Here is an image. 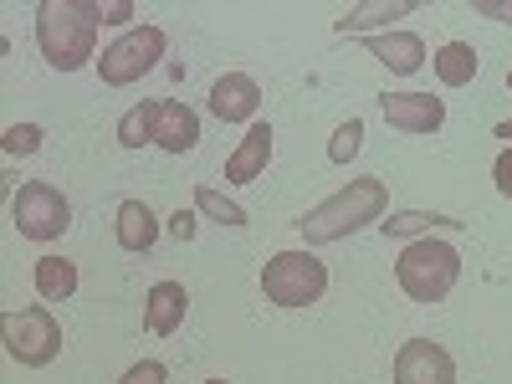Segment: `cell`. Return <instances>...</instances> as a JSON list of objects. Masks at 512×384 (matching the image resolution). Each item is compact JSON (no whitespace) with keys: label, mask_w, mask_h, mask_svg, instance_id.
I'll list each match as a JSON object with an SVG mask.
<instances>
[{"label":"cell","mask_w":512,"mask_h":384,"mask_svg":"<svg viewBox=\"0 0 512 384\" xmlns=\"http://www.w3.org/2000/svg\"><path fill=\"white\" fill-rule=\"evenodd\" d=\"M456 277H461V256L451 241H436V236L410 241L395 262V282L410 303H446Z\"/></svg>","instance_id":"obj_3"},{"label":"cell","mask_w":512,"mask_h":384,"mask_svg":"<svg viewBox=\"0 0 512 384\" xmlns=\"http://www.w3.org/2000/svg\"><path fill=\"white\" fill-rule=\"evenodd\" d=\"M159 241V221L144 200H123L118 205V246L123 251H149Z\"/></svg>","instance_id":"obj_15"},{"label":"cell","mask_w":512,"mask_h":384,"mask_svg":"<svg viewBox=\"0 0 512 384\" xmlns=\"http://www.w3.org/2000/svg\"><path fill=\"white\" fill-rule=\"evenodd\" d=\"M262 292L277 308H308L328 292V267L313 251H277L262 267Z\"/></svg>","instance_id":"obj_4"},{"label":"cell","mask_w":512,"mask_h":384,"mask_svg":"<svg viewBox=\"0 0 512 384\" xmlns=\"http://www.w3.org/2000/svg\"><path fill=\"white\" fill-rule=\"evenodd\" d=\"M359 144H364V118L338 123V134H333V144H328V159H333V164H349V159L359 154Z\"/></svg>","instance_id":"obj_22"},{"label":"cell","mask_w":512,"mask_h":384,"mask_svg":"<svg viewBox=\"0 0 512 384\" xmlns=\"http://www.w3.org/2000/svg\"><path fill=\"white\" fill-rule=\"evenodd\" d=\"M169 379V369L159 364V359H144V364H134V369H128L118 384H164Z\"/></svg>","instance_id":"obj_24"},{"label":"cell","mask_w":512,"mask_h":384,"mask_svg":"<svg viewBox=\"0 0 512 384\" xmlns=\"http://www.w3.org/2000/svg\"><path fill=\"white\" fill-rule=\"evenodd\" d=\"M154 144L164 154H190L200 144V118L185 103H164L159 108V128H154Z\"/></svg>","instance_id":"obj_14"},{"label":"cell","mask_w":512,"mask_h":384,"mask_svg":"<svg viewBox=\"0 0 512 384\" xmlns=\"http://www.w3.org/2000/svg\"><path fill=\"white\" fill-rule=\"evenodd\" d=\"M11 221H16V231H21L26 241H57V236L72 226V205H67V195H62L57 185L31 180V185H21L16 200H11Z\"/></svg>","instance_id":"obj_6"},{"label":"cell","mask_w":512,"mask_h":384,"mask_svg":"<svg viewBox=\"0 0 512 384\" xmlns=\"http://www.w3.org/2000/svg\"><path fill=\"white\" fill-rule=\"evenodd\" d=\"M415 11V0H390V6H384V0H374V6H354V11H344L333 21V31L338 36H354V31H369V26H390L395 16H410Z\"/></svg>","instance_id":"obj_18"},{"label":"cell","mask_w":512,"mask_h":384,"mask_svg":"<svg viewBox=\"0 0 512 384\" xmlns=\"http://www.w3.org/2000/svg\"><path fill=\"white\" fill-rule=\"evenodd\" d=\"M395 384H456V359L431 338H410L395 354Z\"/></svg>","instance_id":"obj_8"},{"label":"cell","mask_w":512,"mask_h":384,"mask_svg":"<svg viewBox=\"0 0 512 384\" xmlns=\"http://www.w3.org/2000/svg\"><path fill=\"white\" fill-rule=\"evenodd\" d=\"M384 210H390V190H384V180L364 175V180H349L338 195H328L323 205H313L297 221V231H303L308 246H328V241H344L364 226H379Z\"/></svg>","instance_id":"obj_2"},{"label":"cell","mask_w":512,"mask_h":384,"mask_svg":"<svg viewBox=\"0 0 512 384\" xmlns=\"http://www.w3.org/2000/svg\"><path fill=\"white\" fill-rule=\"evenodd\" d=\"M369 57H379L390 72L410 77V72L425 67V41L415 31H374L369 36Z\"/></svg>","instance_id":"obj_13"},{"label":"cell","mask_w":512,"mask_h":384,"mask_svg":"<svg viewBox=\"0 0 512 384\" xmlns=\"http://www.w3.org/2000/svg\"><path fill=\"white\" fill-rule=\"evenodd\" d=\"M159 57H164V31L159 26H134V31H123L113 47H103L98 77L108 82V88H128V82H139L144 72H154Z\"/></svg>","instance_id":"obj_5"},{"label":"cell","mask_w":512,"mask_h":384,"mask_svg":"<svg viewBox=\"0 0 512 384\" xmlns=\"http://www.w3.org/2000/svg\"><path fill=\"white\" fill-rule=\"evenodd\" d=\"M272 159V123H251L236 154L226 159V185H251V180H262V169Z\"/></svg>","instance_id":"obj_11"},{"label":"cell","mask_w":512,"mask_h":384,"mask_svg":"<svg viewBox=\"0 0 512 384\" xmlns=\"http://www.w3.org/2000/svg\"><path fill=\"white\" fill-rule=\"evenodd\" d=\"M431 62H436V77L446 82V88H466V82L477 77V67H482V57H477L472 41H446Z\"/></svg>","instance_id":"obj_17"},{"label":"cell","mask_w":512,"mask_h":384,"mask_svg":"<svg viewBox=\"0 0 512 384\" xmlns=\"http://www.w3.org/2000/svg\"><path fill=\"white\" fill-rule=\"evenodd\" d=\"M256 108H262V88H256V77L246 72H226L210 82V113L221 123H251Z\"/></svg>","instance_id":"obj_10"},{"label":"cell","mask_w":512,"mask_h":384,"mask_svg":"<svg viewBox=\"0 0 512 384\" xmlns=\"http://www.w3.org/2000/svg\"><path fill=\"white\" fill-rule=\"evenodd\" d=\"M185 313H190L185 282H154V287H149V297H144V323H149V333L169 338V333L185 323Z\"/></svg>","instance_id":"obj_12"},{"label":"cell","mask_w":512,"mask_h":384,"mask_svg":"<svg viewBox=\"0 0 512 384\" xmlns=\"http://www.w3.org/2000/svg\"><path fill=\"white\" fill-rule=\"evenodd\" d=\"M41 139H47V134H41L36 123H11V128H6V139H0V149H6L11 159H26V154L41 149Z\"/></svg>","instance_id":"obj_23"},{"label":"cell","mask_w":512,"mask_h":384,"mask_svg":"<svg viewBox=\"0 0 512 384\" xmlns=\"http://www.w3.org/2000/svg\"><path fill=\"white\" fill-rule=\"evenodd\" d=\"M497 139H507V144H512V123H497Z\"/></svg>","instance_id":"obj_29"},{"label":"cell","mask_w":512,"mask_h":384,"mask_svg":"<svg viewBox=\"0 0 512 384\" xmlns=\"http://www.w3.org/2000/svg\"><path fill=\"white\" fill-rule=\"evenodd\" d=\"M6 354L26 369H47L62 354V323L47 308H21L6 313Z\"/></svg>","instance_id":"obj_7"},{"label":"cell","mask_w":512,"mask_h":384,"mask_svg":"<svg viewBox=\"0 0 512 384\" xmlns=\"http://www.w3.org/2000/svg\"><path fill=\"white\" fill-rule=\"evenodd\" d=\"M169 231H175L180 241H190V236H195V216H190V210H180V216L169 221Z\"/></svg>","instance_id":"obj_28"},{"label":"cell","mask_w":512,"mask_h":384,"mask_svg":"<svg viewBox=\"0 0 512 384\" xmlns=\"http://www.w3.org/2000/svg\"><path fill=\"white\" fill-rule=\"evenodd\" d=\"M466 221H451V216H425V210H410V216H390L379 221V236H415V231H461Z\"/></svg>","instance_id":"obj_20"},{"label":"cell","mask_w":512,"mask_h":384,"mask_svg":"<svg viewBox=\"0 0 512 384\" xmlns=\"http://www.w3.org/2000/svg\"><path fill=\"white\" fill-rule=\"evenodd\" d=\"M472 11L477 16H492V21H512V0H477Z\"/></svg>","instance_id":"obj_26"},{"label":"cell","mask_w":512,"mask_h":384,"mask_svg":"<svg viewBox=\"0 0 512 384\" xmlns=\"http://www.w3.org/2000/svg\"><path fill=\"white\" fill-rule=\"evenodd\" d=\"M159 108L164 103H134L123 118H118V144L123 149H144V144H154V128H159Z\"/></svg>","instance_id":"obj_19"},{"label":"cell","mask_w":512,"mask_h":384,"mask_svg":"<svg viewBox=\"0 0 512 384\" xmlns=\"http://www.w3.org/2000/svg\"><path fill=\"white\" fill-rule=\"evenodd\" d=\"M128 16H134V6H128V0H108V6H103V26H123Z\"/></svg>","instance_id":"obj_27"},{"label":"cell","mask_w":512,"mask_h":384,"mask_svg":"<svg viewBox=\"0 0 512 384\" xmlns=\"http://www.w3.org/2000/svg\"><path fill=\"white\" fill-rule=\"evenodd\" d=\"M507 88H512V67H507Z\"/></svg>","instance_id":"obj_30"},{"label":"cell","mask_w":512,"mask_h":384,"mask_svg":"<svg viewBox=\"0 0 512 384\" xmlns=\"http://www.w3.org/2000/svg\"><path fill=\"white\" fill-rule=\"evenodd\" d=\"M98 26H103V0H41L36 6L41 57L57 72H77V67L93 62Z\"/></svg>","instance_id":"obj_1"},{"label":"cell","mask_w":512,"mask_h":384,"mask_svg":"<svg viewBox=\"0 0 512 384\" xmlns=\"http://www.w3.org/2000/svg\"><path fill=\"white\" fill-rule=\"evenodd\" d=\"M31 282H36L41 303H67V297L77 292V262H67V256H41Z\"/></svg>","instance_id":"obj_16"},{"label":"cell","mask_w":512,"mask_h":384,"mask_svg":"<svg viewBox=\"0 0 512 384\" xmlns=\"http://www.w3.org/2000/svg\"><path fill=\"white\" fill-rule=\"evenodd\" d=\"M492 180H497V195H507V200H512V144L497 154V164H492Z\"/></svg>","instance_id":"obj_25"},{"label":"cell","mask_w":512,"mask_h":384,"mask_svg":"<svg viewBox=\"0 0 512 384\" xmlns=\"http://www.w3.org/2000/svg\"><path fill=\"white\" fill-rule=\"evenodd\" d=\"M195 205H200V216L221 221V226H246V210H241L236 200H226L221 190H210V185H200V190H195Z\"/></svg>","instance_id":"obj_21"},{"label":"cell","mask_w":512,"mask_h":384,"mask_svg":"<svg viewBox=\"0 0 512 384\" xmlns=\"http://www.w3.org/2000/svg\"><path fill=\"white\" fill-rule=\"evenodd\" d=\"M379 113L390 128H400V134H436L446 123V103L431 98V93H384Z\"/></svg>","instance_id":"obj_9"}]
</instances>
